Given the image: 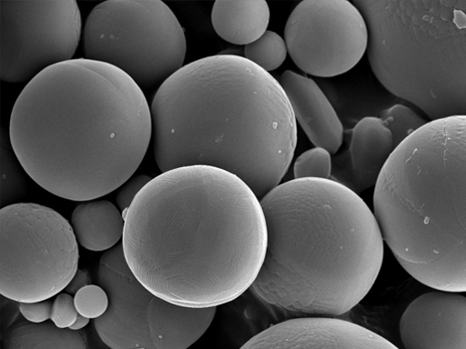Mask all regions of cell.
Returning a JSON list of instances; mask_svg holds the SVG:
<instances>
[{
  "label": "cell",
  "mask_w": 466,
  "mask_h": 349,
  "mask_svg": "<svg viewBox=\"0 0 466 349\" xmlns=\"http://www.w3.org/2000/svg\"><path fill=\"white\" fill-rule=\"evenodd\" d=\"M396 148L391 132L378 117H365L353 128L348 147L332 157L330 180L360 195L374 187Z\"/></svg>",
  "instance_id": "cell-14"
},
{
  "label": "cell",
  "mask_w": 466,
  "mask_h": 349,
  "mask_svg": "<svg viewBox=\"0 0 466 349\" xmlns=\"http://www.w3.org/2000/svg\"><path fill=\"white\" fill-rule=\"evenodd\" d=\"M89 284H91V278L88 273L85 270H78L65 290L67 294L76 295L79 290Z\"/></svg>",
  "instance_id": "cell-27"
},
{
  "label": "cell",
  "mask_w": 466,
  "mask_h": 349,
  "mask_svg": "<svg viewBox=\"0 0 466 349\" xmlns=\"http://www.w3.org/2000/svg\"><path fill=\"white\" fill-rule=\"evenodd\" d=\"M90 322V318L86 317L79 314L76 321L69 327L73 330H81L86 326Z\"/></svg>",
  "instance_id": "cell-28"
},
{
  "label": "cell",
  "mask_w": 466,
  "mask_h": 349,
  "mask_svg": "<svg viewBox=\"0 0 466 349\" xmlns=\"http://www.w3.org/2000/svg\"><path fill=\"white\" fill-rule=\"evenodd\" d=\"M9 135L40 187L88 202L132 178L151 141V111L142 89L121 70L73 59L27 84L15 104Z\"/></svg>",
  "instance_id": "cell-2"
},
{
  "label": "cell",
  "mask_w": 466,
  "mask_h": 349,
  "mask_svg": "<svg viewBox=\"0 0 466 349\" xmlns=\"http://www.w3.org/2000/svg\"><path fill=\"white\" fill-rule=\"evenodd\" d=\"M128 267L151 293L196 308L232 302L262 266L268 233L259 200L236 174L189 165L152 179L122 213Z\"/></svg>",
  "instance_id": "cell-1"
},
{
  "label": "cell",
  "mask_w": 466,
  "mask_h": 349,
  "mask_svg": "<svg viewBox=\"0 0 466 349\" xmlns=\"http://www.w3.org/2000/svg\"><path fill=\"white\" fill-rule=\"evenodd\" d=\"M380 84L432 120L466 113L465 0H356Z\"/></svg>",
  "instance_id": "cell-6"
},
{
  "label": "cell",
  "mask_w": 466,
  "mask_h": 349,
  "mask_svg": "<svg viewBox=\"0 0 466 349\" xmlns=\"http://www.w3.org/2000/svg\"><path fill=\"white\" fill-rule=\"evenodd\" d=\"M53 304L54 303L49 299L33 303H19V310L27 321L42 323L51 320Z\"/></svg>",
  "instance_id": "cell-26"
},
{
  "label": "cell",
  "mask_w": 466,
  "mask_h": 349,
  "mask_svg": "<svg viewBox=\"0 0 466 349\" xmlns=\"http://www.w3.org/2000/svg\"><path fill=\"white\" fill-rule=\"evenodd\" d=\"M466 117L432 120L382 168L374 215L404 270L436 290L466 291Z\"/></svg>",
  "instance_id": "cell-5"
},
{
  "label": "cell",
  "mask_w": 466,
  "mask_h": 349,
  "mask_svg": "<svg viewBox=\"0 0 466 349\" xmlns=\"http://www.w3.org/2000/svg\"><path fill=\"white\" fill-rule=\"evenodd\" d=\"M211 17L214 29L222 39L248 45L267 32L270 12L265 0H218Z\"/></svg>",
  "instance_id": "cell-16"
},
{
  "label": "cell",
  "mask_w": 466,
  "mask_h": 349,
  "mask_svg": "<svg viewBox=\"0 0 466 349\" xmlns=\"http://www.w3.org/2000/svg\"><path fill=\"white\" fill-rule=\"evenodd\" d=\"M71 224L77 242L93 252L107 251L123 237L122 214L107 201L83 202L73 212Z\"/></svg>",
  "instance_id": "cell-17"
},
{
  "label": "cell",
  "mask_w": 466,
  "mask_h": 349,
  "mask_svg": "<svg viewBox=\"0 0 466 349\" xmlns=\"http://www.w3.org/2000/svg\"><path fill=\"white\" fill-rule=\"evenodd\" d=\"M406 349H466V298L436 290L416 298L400 322Z\"/></svg>",
  "instance_id": "cell-13"
},
{
  "label": "cell",
  "mask_w": 466,
  "mask_h": 349,
  "mask_svg": "<svg viewBox=\"0 0 466 349\" xmlns=\"http://www.w3.org/2000/svg\"><path fill=\"white\" fill-rule=\"evenodd\" d=\"M98 282L109 304L94 319V325L113 349H187L204 335L216 316L217 306H182L151 293L128 267L122 243L100 258Z\"/></svg>",
  "instance_id": "cell-8"
},
{
  "label": "cell",
  "mask_w": 466,
  "mask_h": 349,
  "mask_svg": "<svg viewBox=\"0 0 466 349\" xmlns=\"http://www.w3.org/2000/svg\"><path fill=\"white\" fill-rule=\"evenodd\" d=\"M298 121L310 141L336 155L344 142V127L334 106L312 79L286 71L279 82Z\"/></svg>",
  "instance_id": "cell-15"
},
{
  "label": "cell",
  "mask_w": 466,
  "mask_h": 349,
  "mask_svg": "<svg viewBox=\"0 0 466 349\" xmlns=\"http://www.w3.org/2000/svg\"><path fill=\"white\" fill-rule=\"evenodd\" d=\"M242 348L398 349L380 334L333 316L299 317L276 324Z\"/></svg>",
  "instance_id": "cell-12"
},
{
  "label": "cell",
  "mask_w": 466,
  "mask_h": 349,
  "mask_svg": "<svg viewBox=\"0 0 466 349\" xmlns=\"http://www.w3.org/2000/svg\"><path fill=\"white\" fill-rule=\"evenodd\" d=\"M0 294L18 303L51 299L78 271L72 224L36 204H15L0 211Z\"/></svg>",
  "instance_id": "cell-9"
},
{
  "label": "cell",
  "mask_w": 466,
  "mask_h": 349,
  "mask_svg": "<svg viewBox=\"0 0 466 349\" xmlns=\"http://www.w3.org/2000/svg\"><path fill=\"white\" fill-rule=\"evenodd\" d=\"M151 180L146 174H139V176L130 178L121 186L116 197V204L121 213L129 208L136 196Z\"/></svg>",
  "instance_id": "cell-25"
},
{
  "label": "cell",
  "mask_w": 466,
  "mask_h": 349,
  "mask_svg": "<svg viewBox=\"0 0 466 349\" xmlns=\"http://www.w3.org/2000/svg\"><path fill=\"white\" fill-rule=\"evenodd\" d=\"M294 178L330 180L332 155L322 147H315L302 153L293 166Z\"/></svg>",
  "instance_id": "cell-22"
},
{
  "label": "cell",
  "mask_w": 466,
  "mask_h": 349,
  "mask_svg": "<svg viewBox=\"0 0 466 349\" xmlns=\"http://www.w3.org/2000/svg\"><path fill=\"white\" fill-rule=\"evenodd\" d=\"M284 35L294 64L324 78L353 69L369 44L365 19L349 0H304L289 15Z\"/></svg>",
  "instance_id": "cell-11"
},
{
  "label": "cell",
  "mask_w": 466,
  "mask_h": 349,
  "mask_svg": "<svg viewBox=\"0 0 466 349\" xmlns=\"http://www.w3.org/2000/svg\"><path fill=\"white\" fill-rule=\"evenodd\" d=\"M5 131L2 136V203L3 205L18 199L25 191V180L21 171L20 163L7 139Z\"/></svg>",
  "instance_id": "cell-20"
},
{
  "label": "cell",
  "mask_w": 466,
  "mask_h": 349,
  "mask_svg": "<svg viewBox=\"0 0 466 349\" xmlns=\"http://www.w3.org/2000/svg\"><path fill=\"white\" fill-rule=\"evenodd\" d=\"M380 119L391 132L396 147L409 135L427 124V121L412 109L402 105H396L383 111Z\"/></svg>",
  "instance_id": "cell-21"
},
{
  "label": "cell",
  "mask_w": 466,
  "mask_h": 349,
  "mask_svg": "<svg viewBox=\"0 0 466 349\" xmlns=\"http://www.w3.org/2000/svg\"><path fill=\"white\" fill-rule=\"evenodd\" d=\"M187 50L184 28L161 0H108L92 10L84 28L86 59L121 70L141 89L183 68Z\"/></svg>",
  "instance_id": "cell-7"
},
{
  "label": "cell",
  "mask_w": 466,
  "mask_h": 349,
  "mask_svg": "<svg viewBox=\"0 0 466 349\" xmlns=\"http://www.w3.org/2000/svg\"><path fill=\"white\" fill-rule=\"evenodd\" d=\"M75 304L80 314L96 319L105 314L109 299L102 286L89 284L76 294Z\"/></svg>",
  "instance_id": "cell-23"
},
{
  "label": "cell",
  "mask_w": 466,
  "mask_h": 349,
  "mask_svg": "<svg viewBox=\"0 0 466 349\" xmlns=\"http://www.w3.org/2000/svg\"><path fill=\"white\" fill-rule=\"evenodd\" d=\"M0 26V76L17 84L73 60L82 18L76 0H2Z\"/></svg>",
  "instance_id": "cell-10"
},
{
  "label": "cell",
  "mask_w": 466,
  "mask_h": 349,
  "mask_svg": "<svg viewBox=\"0 0 466 349\" xmlns=\"http://www.w3.org/2000/svg\"><path fill=\"white\" fill-rule=\"evenodd\" d=\"M78 315L75 297L67 293L58 294L54 301L51 320L61 328H68L76 321Z\"/></svg>",
  "instance_id": "cell-24"
},
{
  "label": "cell",
  "mask_w": 466,
  "mask_h": 349,
  "mask_svg": "<svg viewBox=\"0 0 466 349\" xmlns=\"http://www.w3.org/2000/svg\"><path fill=\"white\" fill-rule=\"evenodd\" d=\"M287 55L285 41L270 31L245 46V58L268 73L280 67Z\"/></svg>",
  "instance_id": "cell-19"
},
{
  "label": "cell",
  "mask_w": 466,
  "mask_h": 349,
  "mask_svg": "<svg viewBox=\"0 0 466 349\" xmlns=\"http://www.w3.org/2000/svg\"><path fill=\"white\" fill-rule=\"evenodd\" d=\"M268 244L251 285L292 313L339 316L357 306L380 273L384 241L373 212L347 187L299 179L259 200Z\"/></svg>",
  "instance_id": "cell-4"
},
{
  "label": "cell",
  "mask_w": 466,
  "mask_h": 349,
  "mask_svg": "<svg viewBox=\"0 0 466 349\" xmlns=\"http://www.w3.org/2000/svg\"><path fill=\"white\" fill-rule=\"evenodd\" d=\"M5 349H86V332L61 328L54 321H23L10 328L4 338Z\"/></svg>",
  "instance_id": "cell-18"
},
{
  "label": "cell",
  "mask_w": 466,
  "mask_h": 349,
  "mask_svg": "<svg viewBox=\"0 0 466 349\" xmlns=\"http://www.w3.org/2000/svg\"><path fill=\"white\" fill-rule=\"evenodd\" d=\"M150 111L162 173L215 166L236 174L260 200L292 162L297 123L286 94L246 58L219 55L185 65L162 84Z\"/></svg>",
  "instance_id": "cell-3"
}]
</instances>
